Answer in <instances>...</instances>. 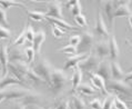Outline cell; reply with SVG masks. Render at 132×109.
Segmentation results:
<instances>
[{
	"label": "cell",
	"mask_w": 132,
	"mask_h": 109,
	"mask_svg": "<svg viewBox=\"0 0 132 109\" xmlns=\"http://www.w3.org/2000/svg\"><path fill=\"white\" fill-rule=\"evenodd\" d=\"M132 14V10L129 7V2H119V6L117 7L114 14V18H120V17H130Z\"/></svg>",
	"instance_id": "cell-20"
},
{
	"label": "cell",
	"mask_w": 132,
	"mask_h": 109,
	"mask_svg": "<svg viewBox=\"0 0 132 109\" xmlns=\"http://www.w3.org/2000/svg\"><path fill=\"white\" fill-rule=\"evenodd\" d=\"M105 87H108L110 90L116 91L118 94H122V95L132 96V89L129 86V83L123 81V80H114V79H110L105 82Z\"/></svg>",
	"instance_id": "cell-3"
},
{
	"label": "cell",
	"mask_w": 132,
	"mask_h": 109,
	"mask_svg": "<svg viewBox=\"0 0 132 109\" xmlns=\"http://www.w3.org/2000/svg\"><path fill=\"white\" fill-rule=\"evenodd\" d=\"M3 101H6V90L5 89L0 90V104L3 103Z\"/></svg>",
	"instance_id": "cell-41"
},
{
	"label": "cell",
	"mask_w": 132,
	"mask_h": 109,
	"mask_svg": "<svg viewBox=\"0 0 132 109\" xmlns=\"http://www.w3.org/2000/svg\"><path fill=\"white\" fill-rule=\"evenodd\" d=\"M113 107L116 109H129V107L127 106V104L124 103L122 99H120L118 96H114V99H113Z\"/></svg>",
	"instance_id": "cell-31"
},
{
	"label": "cell",
	"mask_w": 132,
	"mask_h": 109,
	"mask_svg": "<svg viewBox=\"0 0 132 109\" xmlns=\"http://www.w3.org/2000/svg\"><path fill=\"white\" fill-rule=\"evenodd\" d=\"M50 109H54V108H50Z\"/></svg>",
	"instance_id": "cell-48"
},
{
	"label": "cell",
	"mask_w": 132,
	"mask_h": 109,
	"mask_svg": "<svg viewBox=\"0 0 132 109\" xmlns=\"http://www.w3.org/2000/svg\"><path fill=\"white\" fill-rule=\"evenodd\" d=\"M108 43H109V57L111 61H117V59L119 58L120 54V49L118 46V42H117L116 36L110 34V37L108 39Z\"/></svg>",
	"instance_id": "cell-12"
},
{
	"label": "cell",
	"mask_w": 132,
	"mask_h": 109,
	"mask_svg": "<svg viewBox=\"0 0 132 109\" xmlns=\"http://www.w3.org/2000/svg\"><path fill=\"white\" fill-rule=\"evenodd\" d=\"M80 37H81V40H80L79 46L77 47V50H79L80 53H89V50L94 45L93 32H91L89 30L83 31Z\"/></svg>",
	"instance_id": "cell-4"
},
{
	"label": "cell",
	"mask_w": 132,
	"mask_h": 109,
	"mask_svg": "<svg viewBox=\"0 0 132 109\" xmlns=\"http://www.w3.org/2000/svg\"><path fill=\"white\" fill-rule=\"evenodd\" d=\"M118 5H119V2H117V1H105L104 2V12L107 14V19L111 27L113 26V19H114L113 14H114V11Z\"/></svg>",
	"instance_id": "cell-17"
},
{
	"label": "cell",
	"mask_w": 132,
	"mask_h": 109,
	"mask_svg": "<svg viewBox=\"0 0 132 109\" xmlns=\"http://www.w3.org/2000/svg\"><path fill=\"white\" fill-rule=\"evenodd\" d=\"M76 91L82 94V95H86V96H91L98 92L97 89H94L92 85H90V83H80Z\"/></svg>",
	"instance_id": "cell-22"
},
{
	"label": "cell",
	"mask_w": 132,
	"mask_h": 109,
	"mask_svg": "<svg viewBox=\"0 0 132 109\" xmlns=\"http://www.w3.org/2000/svg\"><path fill=\"white\" fill-rule=\"evenodd\" d=\"M45 17H50L53 19H63L62 14V3L60 1H51L47 6Z\"/></svg>",
	"instance_id": "cell-6"
},
{
	"label": "cell",
	"mask_w": 132,
	"mask_h": 109,
	"mask_svg": "<svg viewBox=\"0 0 132 109\" xmlns=\"http://www.w3.org/2000/svg\"><path fill=\"white\" fill-rule=\"evenodd\" d=\"M128 83H129V86H130V87H131V89H132V80H131V81H130V82H128Z\"/></svg>",
	"instance_id": "cell-46"
},
{
	"label": "cell",
	"mask_w": 132,
	"mask_h": 109,
	"mask_svg": "<svg viewBox=\"0 0 132 109\" xmlns=\"http://www.w3.org/2000/svg\"><path fill=\"white\" fill-rule=\"evenodd\" d=\"M110 68H111V79L114 80H123L126 78V74L119 65L118 61H110Z\"/></svg>",
	"instance_id": "cell-16"
},
{
	"label": "cell",
	"mask_w": 132,
	"mask_h": 109,
	"mask_svg": "<svg viewBox=\"0 0 132 109\" xmlns=\"http://www.w3.org/2000/svg\"><path fill=\"white\" fill-rule=\"evenodd\" d=\"M69 82V77L63 69H58L54 67L52 75H51L50 88L54 94V96H59L63 91Z\"/></svg>",
	"instance_id": "cell-1"
},
{
	"label": "cell",
	"mask_w": 132,
	"mask_h": 109,
	"mask_svg": "<svg viewBox=\"0 0 132 109\" xmlns=\"http://www.w3.org/2000/svg\"><path fill=\"white\" fill-rule=\"evenodd\" d=\"M99 63H100V61H99V58L96 56V54H94V53H90L89 56L86 58V59H84L83 61H81V63L78 65V67L81 69V71L84 70V71L91 74V72L96 71Z\"/></svg>",
	"instance_id": "cell-5"
},
{
	"label": "cell",
	"mask_w": 132,
	"mask_h": 109,
	"mask_svg": "<svg viewBox=\"0 0 132 109\" xmlns=\"http://www.w3.org/2000/svg\"><path fill=\"white\" fill-rule=\"evenodd\" d=\"M90 81H91V85L94 89H97V91L99 92H102L103 95H109L110 92H108L107 90V87H105V81L102 79L100 76L96 75L94 72H91L90 74Z\"/></svg>",
	"instance_id": "cell-9"
},
{
	"label": "cell",
	"mask_w": 132,
	"mask_h": 109,
	"mask_svg": "<svg viewBox=\"0 0 132 109\" xmlns=\"http://www.w3.org/2000/svg\"><path fill=\"white\" fill-rule=\"evenodd\" d=\"M14 85H18V86H24V83L21 82L19 79H17L14 77L13 75L11 74H7L5 77L1 78V80H0V90L2 89H7L8 87L10 86H14Z\"/></svg>",
	"instance_id": "cell-14"
},
{
	"label": "cell",
	"mask_w": 132,
	"mask_h": 109,
	"mask_svg": "<svg viewBox=\"0 0 132 109\" xmlns=\"http://www.w3.org/2000/svg\"><path fill=\"white\" fill-rule=\"evenodd\" d=\"M80 40H81L80 35H72V36L69 37V45L77 48V47L79 46V43H80Z\"/></svg>",
	"instance_id": "cell-37"
},
{
	"label": "cell",
	"mask_w": 132,
	"mask_h": 109,
	"mask_svg": "<svg viewBox=\"0 0 132 109\" xmlns=\"http://www.w3.org/2000/svg\"><path fill=\"white\" fill-rule=\"evenodd\" d=\"M1 78H2V72H1V69H0V80H1Z\"/></svg>",
	"instance_id": "cell-45"
},
{
	"label": "cell",
	"mask_w": 132,
	"mask_h": 109,
	"mask_svg": "<svg viewBox=\"0 0 132 109\" xmlns=\"http://www.w3.org/2000/svg\"><path fill=\"white\" fill-rule=\"evenodd\" d=\"M89 107L91 109H102V101L99 99V98L92 99L89 103Z\"/></svg>",
	"instance_id": "cell-39"
},
{
	"label": "cell",
	"mask_w": 132,
	"mask_h": 109,
	"mask_svg": "<svg viewBox=\"0 0 132 109\" xmlns=\"http://www.w3.org/2000/svg\"><path fill=\"white\" fill-rule=\"evenodd\" d=\"M45 40H46V32H45V30L40 29V30L36 31L34 41H32V48H34L36 54H39V53H40V50H41V46L43 45Z\"/></svg>",
	"instance_id": "cell-15"
},
{
	"label": "cell",
	"mask_w": 132,
	"mask_h": 109,
	"mask_svg": "<svg viewBox=\"0 0 132 109\" xmlns=\"http://www.w3.org/2000/svg\"><path fill=\"white\" fill-rule=\"evenodd\" d=\"M11 109H27V105L24 103H22L21 100H17L16 103L12 105Z\"/></svg>",
	"instance_id": "cell-40"
},
{
	"label": "cell",
	"mask_w": 132,
	"mask_h": 109,
	"mask_svg": "<svg viewBox=\"0 0 132 109\" xmlns=\"http://www.w3.org/2000/svg\"><path fill=\"white\" fill-rule=\"evenodd\" d=\"M35 30H34V28H32L30 25H28L27 26V30H26V39H27L28 41H30L32 42L34 41V38H35Z\"/></svg>",
	"instance_id": "cell-36"
},
{
	"label": "cell",
	"mask_w": 132,
	"mask_h": 109,
	"mask_svg": "<svg viewBox=\"0 0 132 109\" xmlns=\"http://www.w3.org/2000/svg\"><path fill=\"white\" fill-rule=\"evenodd\" d=\"M94 34L99 35L101 37L109 38L110 37V32L108 30V27L105 25V21L103 19V16L100 10H98L97 18H96V26H94Z\"/></svg>",
	"instance_id": "cell-7"
},
{
	"label": "cell",
	"mask_w": 132,
	"mask_h": 109,
	"mask_svg": "<svg viewBox=\"0 0 132 109\" xmlns=\"http://www.w3.org/2000/svg\"><path fill=\"white\" fill-rule=\"evenodd\" d=\"M65 30H63V29H61L59 27H57V26H53L52 27V36L54 38H61V37H63V36L65 35Z\"/></svg>",
	"instance_id": "cell-35"
},
{
	"label": "cell",
	"mask_w": 132,
	"mask_h": 109,
	"mask_svg": "<svg viewBox=\"0 0 132 109\" xmlns=\"http://www.w3.org/2000/svg\"><path fill=\"white\" fill-rule=\"evenodd\" d=\"M0 65H1L2 77L8 74V65H9V54L8 47L3 43H0Z\"/></svg>",
	"instance_id": "cell-11"
},
{
	"label": "cell",
	"mask_w": 132,
	"mask_h": 109,
	"mask_svg": "<svg viewBox=\"0 0 132 109\" xmlns=\"http://www.w3.org/2000/svg\"><path fill=\"white\" fill-rule=\"evenodd\" d=\"M24 51V54H26V58H27V63L28 64H31L32 61H34L35 57H36V52L32 47H26L23 49Z\"/></svg>",
	"instance_id": "cell-28"
},
{
	"label": "cell",
	"mask_w": 132,
	"mask_h": 109,
	"mask_svg": "<svg viewBox=\"0 0 132 109\" xmlns=\"http://www.w3.org/2000/svg\"><path fill=\"white\" fill-rule=\"evenodd\" d=\"M94 74L100 76L104 81H108L111 79V68H110V61L102 60L99 63L98 67L94 71Z\"/></svg>",
	"instance_id": "cell-8"
},
{
	"label": "cell",
	"mask_w": 132,
	"mask_h": 109,
	"mask_svg": "<svg viewBox=\"0 0 132 109\" xmlns=\"http://www.w3.org/2000/svg\"><path fill=\"white\" fill-rule=\"evenodd\" d=\"M11 37V30L0 25V40L1 39H8Z\"/></svg>",
	"instance_id": "cell-33"
},
{
	"label": "cell",
	"mask_w": 132,
	"mask_h": 109,
	"mask_svg": "<svg viewBox=\"0 0 132 109\" xmlns=\"http://www.w3.org/2000/svg\"><path fill=\"white\" fill-rule=\"evenodd\" d=\"M0 6H1L2 9H10L11 7H21V8H24V5L22 2H19V1H6V0H0Z\"/></svg>",
	"instance_id": "cell-27"
},
{
	"label": "cell",
	"mask_w": 132,
	"mask_h": 109,
	"mask_svg": "<svg viewBox=\"0 0 132 109\" xmlns=\"http://www.w3.org/2000/svg\"><path fill=\"white\" fill-rule=\"evenodd\" d=\"M113 99H114V95H113V94H109V95L105 97L104 101L102 103V109H112Z\"/></svg>",
	"instance_id": "cell-30"
},
{
	"label": "cell",
	"mask_w": 132,
	"mask_h": 109,
	"mask_svg": "<svg viewBox=\"0 0 132 109\" xmlns=\"http://www.w3.org/2000/svg\"><path fill=\"white\" fill-rule=\"evenodd\" d=\"M89 56V53H77L76 56H71V57H68L67 60H65V64H64V67H63V70H68V69H73L75 67H78V65L83 61L86 58Z\"/></svg>",
	"instance_id": "cell-13"
},
{
	"label": "cell",
	"mask_w": 132,
	"mask_h": 109,
	"mask_svg": "<svg viewBox=\"0 0 132 109\" xmlns=\"http://www.w3.org/2000/svg\"><path fill=\"white\" fill-rule=\"evenodd\" d=\"M26 12L28 13V16L30 19H32L34 21H42L45 19V12H41V11H36V10H27L26 9Z\"/></svg>",
	"instance_id": "cell-24"
},
{
	"label": "cell",
	"mask_w": 132,
	"mask_h": 109,
	"mask_svg": "<svg viewBox=\"0 0 132 109\" xmlns=\"http://www.w3.org/2000/svg\"><path fill=\"white\" fill-rule=\"evenodd\" d=\"M131 103H132V101H131Z\"/></svg>",
	"instance_id": "cell-50"
},
{
	"label": "cell",
	"mask_w": 132,
	"mask_h": 109,
	"mask_svg": "<svg viewBox=\"0 0 132 109\" xmlns=\"http://www.w3.org/2000/svg\"><path fill=\"white\" fill-rule=\"evenodd\" d=\"M75 21L76 24L78 25L79 27H87L88 26V22H87V18L86 16H83V14H79V16L75 17Z\"/></svg>",
	"instance_id": "cell-34"
},
{
	"label": "cell",
	"mask_w": 132,
	"mask_h": 109,
	"mask_svg": "<svg viewBox=\"0 0 132 109\" xmlns=\"http://www.w3.org/2000/svg\"><path fill=\"white\" fill-rule=\"evenodd\" d=\"M53 68L54 67L49 63L48 59H46V58H40L32 69H34V71L36 72V74L50 87L51 75H52Z\"/></svg>",
	"instance_id": "cell-2"
},
{
	"label": "cell",
	"mask_w": 132,
	"mask_h": 109,
	"mask_svg": "<svg viewBox=\"0 0 132 109\" xmlns=\"http://www.w3.org/2000/svg\"><path fill=\"white\" fill-rule=\"evenodd\" d=\"M131 72H132V66L129 68V74H131Z\"/></svg>",
	"instance_id": "cell-47"
},
{
	"label": "cell",
	"mask_w": 132,
	"mask_h": 109,
	"mask_svg": "<svg viewBox=\"0 0 132 109\" xmlns=\"http://www.w3.org/2000/svg\"><path fill=\"white\" fill-rule=\"evenodd\" d=\"M58 51H59V52H62V53H65V54H68L69 57H71V56H76V54H77V51H78V50H77L76 47L68 45V46L63 47V48L59 49Z\"/></svg>",
	"instance_id": "cell-29"
},
{
	"label": "cell",
	"mask_w": 132,
	"mask_h": 109,
	"mask_svg": "<svg viewBox=\"0 0 132 109\" xmlns=\"http://www.w3.org/2000/svg\"><path fill=\"white\" fill-rule=\"evenodd\" d=\"M26 30H27V25H26V26L23 27V29L21 30V32L19 34V36H18V37L12 41L11 46H13V47H18V46L23 45V43L27 41V39H26Z\"/></svg>",
	"instance_id": "cell-26"
},
{
	"label": "cell",
	"mask_w": 132,
	"mask_h": 109,
	"mask_svg": "<svg viewBox=\"0 0 132 109\" xmlns=\"http://www.w3.org/2000/svg\"><path fill=\"white\" fill-rule=\"evenodd\" d=\"M30 109H45V108L39 106V105H30Z\"/></svg>",
	"instance_id": "cell-42"
},
{
	"label": "cell",
	"mask_w": 132,
	"mask_h": 109,
	"mask_svg": "<svg viewBox=\"0 0 132 109\" xmlns=\"http://www.w3.org/2000/svg\"><path fill=\"white\" fill-rule=\"evenodd\" d=\"M128 22H129L130 27H131V29H132V14H131L130 17H128Z\"/></svg>",
	"instance_id": "cell-43"
},
{
	"label": "cell",
	"mask_w": 132,
	"mask_h": 109,
	"mask_svg": "<svg viewBox=\"0 0 132 109\" xmlns=\"http://www.w3.org/2000/svg\"><path fill=\"white\" fill-rule=\"evenodd\" d=\"M67 8H70V11L72 13V16H79L81 14L82 11V7H81V2L77 1V0H73V1H69L67 3Z\"/></svg>",
	"instance_id": "cell-23"
},
{
	"label": "cell",
	"mask_w": 132,
	"mask_h": 109,
	"mask_svg": "<svg viewBox=\"0 0 132 109\" xmlns=\"http://www.w3.org/2000/svg\"><path fill=\"white\" fill-rule=\"evenodd\" d=\"M126 42H127V45H128V46H129V47H130V48L132 49V42H131V41L129 40V39H126Z\"/></svg>",
	"instance_id": "cell-44"
},
{
	"label": "cell",
	"mask_w": 132,
	"mask_h": 109,
	"mask_svg": "<svg viewBox=\"0 0 132 109\" xmlns=\"http://www.w3.org/2000/svg\"><path fill=\"white\" fill-rule=\"evenodd\" d=\"M45 19H47L50 24H52L53 26H57L63 30H78L79 28H77L75 26H72L71 24H69L68 21H65L64 19H53V18H50V17H45Z\"/></svg>",
	"instance_id": "cell-19"
},
{
	"label": "cell",
	"mask_w": 132,
	"mask_h": 109,
	"mask_svg": "<svg viewBox=\"0 0 132 109\" xmlns=\"http://www.w3.org/2000/svg\"><path fill=\"white\" fill-rule=\"evenodd\" d=\"M82 80V71L79 67H75L72 69V75H71V86H72V89L71 91L75 92L78 86L81 83Z\"/></svg>",
	"instance_id": "cell-21"
},
{
	"label": "cell",
	"mask_w": 132,
	"mask_h": 109,
	"mask_svg": "<svg viewBox=\"0 0 132 109\" xmlns=\"http://www.w3.org/2000/svg\"><path fill=\"white\" fill-rule=\"evenodd\" d=\"M70 109H73V108H70Z\"/></svg>",
	"instance_id": "cell-49"
},
{
	"label": "cell",
	"mask_w": 132,
	"mask_h": 109,
	"mask_svg": "<svg viewBox=\"0 0 132 109\" xmlns=\"http://www.w3.org/2000/svg\"><path fill=\"white\" fill-rule=\"evenodd\" d=\"M8 54H9V63H21V61L27 63L24 51L19 48H13L10 51L8 50Z\"/></svg>",
	"instance_id": "cell-18"
},
{
	"label": "cell",
	"mask_w": 132,
	"mask_h": 109,
	"mask_svg": "<svg viewBox=\"0 0 132 109\" xmlns=\"http://www.w3.org/2000/svg\"><path fill=\"white\" fill-rule=\"evenodd\" d=\"M0 25L6 28L9 27V21H8V18H7V11L5 9H2L0 7Z\"/></svg>",
	"instance_id": "cell-32"
},
{
	"label": "cell",
	"mask_w": 132,
	"mask_h": 109,
	"mask_svg": "<svg viewBox=\"0 0 132 109\" xmlns=\"http://www.w3.org/2000/svg\"><path fill=\"white\" fill-rule=\"evenodd\" d=\"M71 100H72L73 109H87L86 103H84V100L80 96L73 95L72 98H71Z\"/></svg>",
	"instance_id": "cell-25"
},
{
	"label": "cell",
	"mask_w": 132,
	"mask_h": 109,
	"mask_svg": "<svg viewBox=\"0 0 132 109\" xmlns=\"http://www.w3.org/2000/svg\"><path fill=\"white\" fill-rule=\"evenodd\" d=\"M54 109H70V105H69V101L67 99H61L57 103Z\"/></svg>",
	"instance_id": "cell-38"
},
{
	"label": "cell",
	"mask_w": 132,
	"mask_h": 109,
	"mask_svg": "<svg viewBox=\"0 0 132 109\" xmlns=\"http://www.w3.org/2000/svg\"><path fill=\"white\" fill-rule=\"evenodd\" d=\"M94 54L99 59L105 60V58L109 57V43L108 40H99L94 43Z\"/></svg>",
	"instance_id": "cell-10"
}]
</instances>
